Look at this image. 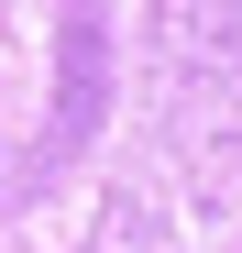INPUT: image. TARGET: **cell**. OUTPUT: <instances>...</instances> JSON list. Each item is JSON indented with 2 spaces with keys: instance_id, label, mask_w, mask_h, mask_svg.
Here are the masks:
<instances>
[{
  "instance_id": "cell-1",
  "label": "cell",
  "mask_w": 242,
  "mask_h": 253,
  "mask_svg": "<svg viewBox=\"0 0 242 253\" xmlns=\"http://www.w3.org/2000/svg\"><path fill=\"white\" fill-rule=\"evenodd\" d=\"M231 44H242V0H231Z\"/></svg>"
}]
</instances>
